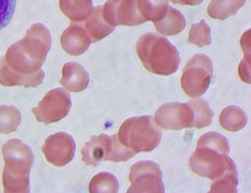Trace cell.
I'll use <instances>...</instances> for the list:
<instances>
[{
	"label": "cell",
	"mask_w": 251,
	"mask_h": 193,
	"mask_svg": "<svg viewBox=\"0 0 251 193\" xmlns=\"http://www.w3.org/2000/svg\"><path fill=\"white\" fill-rule=\"evenodd\" d=\"M89 82L88 73L80 64L75 62L65 63L62 69L60 84L68 90L79 92L84 90Z\"/></svg>",
	"instance_id": "obj_13"
},
{
	"label": "cell",
	"mask_w": 251,
	"mask_h": 193,
	"mask_svg": "<svg viewBox=\"0 0 251 193\" xmlns=\"http://www.w3.org/2000/svg\"><path fill=\"white\" fill-rule=\"evenodd\" d=\"M219 121L224 129L229 132H236L244 127L247 122V118L241 109L231 105L222 110Z\"/></svg>",
	"instance_id": "obj_17"
},
{
	"label": "cell",
	"mask_w": 251,
	"mask_h": 193,
	"mask_svg": "<svg viewBox=\"0 0 251 193\" xmlns=\"http://www.w3.org/2000/svg\"><path fill=\"white\" fill-rule=\"evenodd\" d=\"M135 51L143 67L156 75H171L180 62L176 48L166 38L155 33L142 35L136 43Z\"/></svg>",
	"instance_id": "obj_2"
},
{
	"label": "cell",
	"mask_w": 251,
	"mask_h": 193,
	"mask_svg": "<svg viewBox=\"0 0 251 193\" xmlns=\"http://www.w3.org/2000/svg\"><path fill=\"white\" fill-rule=\"evenodd\" d=\"M246 0H211L207 13L211 18L223 20L236 13Z\"/></svg>",
	"instance_id": "obj_18"
},
{
	"label": "cell",
	"mask_w": 251,
	"mask_h": 193,
	"mask_svg": "<svg viewBox=\"0 0 251 193\" xmlns=\"http://www.w3.org/2000/svg\"><path fill=\"white\" fill-rule=\"evenodd\" d=\"M69 93L62 88L50 91L31 111L36 120L45 125L59 121L68 113L71 107Z\"/></svg>",
	"instance_id": "obj_7"
},
{
	"label": "cell",
	"mask_w": 251,
	"mask_h": 193,
	"mask_svg": "<svg viewBox=\"0 0 251 193\" xmlns=\"http://www.w3.org/2000/svg\"><path fill=\"white\" fill-rule=\"evenodd\" d=\"M117 138L123 146L136 154L154 149L160 141L161 132L151 116H144L125 120Z\"/></svg>",
	"instance_id": "obj_4"
},
{
	"label": "cell",
	"mask_w": 251,
	"mask_h": 193,
	"mask_svg": "<svg viewBox=\"0 0 251 193\" xmlns=\"http://www.w3.org/2000/svg\"><path fill=\"white\" fill-rule=\"evenodd\" d=\"M153 24L159 33L171 36L183 30L186 26V21L180 12L168 5L163 14Z\"/></svg>",
	"instance_id": "obj_15"
},
{
	"label": "cell",
	"mask_w": 251,
	"mask_h": 193,
	"mask_svg": "<svg viewBox=\"0 0 251 193\" xmlns=\"http://www.w3.org/2000/svg\"><path fill=\"white\" fill-rule=\"evenodd\" d=\"M17 0H0V30L6 27L15 11Z\"/></svg>",
	"instance_id": "obj_25"
},
{
	"label": "cell",
	"mask_w": 251,
	"mask_h": 193,
	"mask_svg": "<svg viewBox=\"0 0 251 193\" xmlns=\"http://www.w3.org/2000/svg\"><path fill=\"white\" fill-rule=\"evenodd\" d=\"M174 4L194 6L200 4L203 0H170Z\"/></svg>",
	"instance_id": "obj_27"
},
{
	"label": "cell",
	"mask_w": 251,
	"mask_h": 193,
	"mask_svg": "<svg viewBox=\"0 0 251 193\" xmlns=\"http://www.w3.org/2000/svg\"><path fill=\"white\" fill-rule=\"evenodd\" d=\"M21 120V113L18 109L12 106H0V134L14 132Z\"/></svg>",
	"instance_id": "obj_22"
},
{
	"label": "cell",
	"mask_w": 251,
	"mask_h": 193,
	"mask_svg": "<svg viewBox=\"0 0 251 193\" xmlns=\"http://www.w3.org/2000/svg\"><path fill=\"white\" fill-rule=\"evenodd\" d=\"M83 23V26L92 43L101 40L111 33L115 28V27L110 25L104 18L101 6L93 8L91 13Z\"/></svg>",
	"instance_id": "obj_14"
},
{
	"label": "cell",
	"mask_w": 251,
	"mask_h": 193,
	"mask_svg": "<svg viewBox=\"0 0 251 193\" xmlns=\"http://www.w3.org/2000/svg\"><path fill=\"white\" fill-rule=\"evenodd\" d=\"M4 165L2 186L4 193H28L29 175L34 157L30 148L17 139L9 140L1 149Z\"/></svg>",
	"instance_id": "obj_3"
},
{
	"label": "cell",
	"mask_w": 251,
	"mask_h": 193,
	"mask_svg": "<svg viewBox=\"0 0 251 193\" xmlns=\"http://www.w3.org/2000/svg\"><path fill=\"white\" fill-rule=\"evenodd\" d=\"M193 111L187 103L163 104L154 115L155 123L165 130H179L193 127Z\"/></svg>",
	"instance_id": "obj_8"
},
{
	"label": "cell",
	"mask_w": 251,
	"mask_h": 193,
	"mask_svg": "<svg viewBox=\"0 0 251 193\" xmlns=\"http://www.w3.org/2000/svg\"><path fill=\"white\" fill-rule=\"evenodd\" d=\"M187 103L193 111L194 115L193 127L199 129L210 125L214 113L210 109L206 101L198 99L190 100Z\"/></svg>",
	"instance_id": "obj_20"
},
{
	"label": "cell",
	"mask_w": 251,
	"mask_h": 193,
	"mask_svg": "<svg viewBox=\"0 0 251 193\" xmlns=\"http://www.w3.org/2000/svg\"><path fill=\"white\" fill-rule=\"evenodd\" d=\"M229 151L226 138L215 132H209L198 139L189 166L195 174L213 181L235 165L227 156Z\"/></svg>",
	"instance_id": "obj_1"
},
{
	"label": "cell",
	"mask_w": 251,
	"mask_h": 193,
	"mask_svg": "<svg viewBox=\"0 0 251 193\" xmlns=\"http://www.w3.org/2000/svg\"><path fill=\"white\" fill-rule=\"evenodd\" d=\"M250 58V54L244 55V59L240 62L238 68V73L240 79L248 84L251 83Z\"/></svg>",
	"instance_id": "obj_26"
},
{
	"label": "cell",
	"mask_w": 251,
	"mask_h": 193,
	"mask_svg": "<svg viewBox=\"0 0 251 193\" xmlns=\"http://www.w3.org/2000/svg\"><path fill=\"white\" fill-rule=\"evenodd\" d=\"M102 14L112 26L133 27L145 23L138 10L136 0H107L101 6Z\"/></svg>",
	"instance_id": "obj_9"
},
{
	"label": "cell",
	"mask_w": 251,
	"mask_h": 193,
	"mask_svg": "<svg viewBox=\"0 0 251 193\" xmlns=\"http://www.w3.org/2000/svg\"><path fill=\"white\" fill-rule=\"evenodd\" d=\"M92 43L83 25L73 23L65 29L60 37V44L63 50L72 56L83 54Z\"/></svg>",
	"instance_id": "obj_12"
},
{
	"label": "cell",
	"mask_w": 251,
	"mask_h": 193,
	"mask_svg": "<svg viewBox=\"0 0 251 193\" xmlns=\"http://www.w3.org/2000/svg\"><path fill=\"white\" fill-rule=\"evenodd\" d=\"M59 7L71 23H83L91 13L92 0H59Z\"/></svg>",
	"instance_id": "obj_16"
},
{
	"label": "cell",
	"mask_w": 251,
	"mask_h": 193,
	"mask_svg": "<svg viewBox=\"0 0 251 193\" xmlns=\"http://www.w3.org/2000/svg\"><path fill=\"white\" fill-rule=\"evenodd\" d=\"M119 187L117 180L112 174L101 172L93 177L89 184L90 193H117Z\"/></svg>",
	"instance_id": "obj_21"
},
{
	"label": "cell",
	"mask_w": 251,
	"mask_h": 193,
	"mask_svg": "<svg viewBox=\"0 0 251 193\" xmlns=\"http://www.w3.org/2000/svg\"><path fill=\"white\" fill-rule=\"evenodd\" d=\"M211 29L204 20L192 25L189 31L188 42L198 47H202L211 44Z\"/></svg>",
	"instance_id": "obj_24"
},
{
	"label": "cell",
	"mask_w": 251,
	"mask_h": 193,
	"mask_svg": "<svg viewBox=\"0 0 251 193\" xmlns=\"http://www.w3.org/2000/svg\"><path fill=\"white\" fill-rule=\"evenodd\" d=\"M162 174L159 166L149 161L138 162L130 167L127 193H164Z\"/></svg>",
	"instance_id": "obj_6"
},
{
	"label": "cell",
	"mask_w": 251,
	"mask_h": 193,
	"mask_svg": "<svg viewBox=\"0 0 251 193\" xmlns=\"http://www.w3.org/2000/svg\"><path fill=\"white\" fill-rule=\"evenodd\" d=\"M212 72L210 58L203 54L195 55L182 71L180 84L185 94L193 98L202 95L209 85Z\"/></svg>",
	"instance_id": "obj_5"
},
{
	"label": "cell",
	"mask_w": 251,
	"mask_h": 193,
	"mask_svg": "<svg viewBox=\"0 0 251 193\" xmlns=\"http://www.w3.org/2000/svg\"><path fill=\"white\" fill-rule=\"evenodd\" d=\"M138 10L146 22L159 19L168 6V0H136Z\"/></svg>",
	"instance_id": "obj_19"
},
{
	"label": "cell",
	"mask_w": 251,
	"mask_h": 193,
	"mask_svg": "<svg viewBox=\"0 0 251 193\" xmlns=\"http://www.w3.org/2000/svg\"><path fill=\"white\" fill-rule=\"evenodd\" d=\"M114 135L92 136L81 150V159L86 165L96 166L102 161H113Z\"/></svg>",
	"instance_id": "obj_11"
},
{
	"label": "cell",
	"mask_w": 251,
	"mask_h": 193,
	"mask_svg": "<svg viewBox=\"0 0 251 193\" xmlns=\"http://www.w3.org/2000/svg\"><path fill=\"white\" fill-rule=\"evenodd\" d=\"M237 172L235 165L228 169L221 177L213 181L209 193H237Z\"/></svg>",
	"instance_id": "obj_23"
},
{
	"label": "cell",
	"mask_w": 251,
	"mask_h": 193,
	"mask_svg": "<svg viewBox=\"0 0 251 193\" xmlns=\"http://www.w3.org/2000/svg\"><path fill=\"white\" fill-rule=\"evenodd\" d=\"M75 144L73 138L65 133L49 137L41 150L47 161L56 166H62L73 159Z\"/></svg>",
	"instance_id": "obj_10"
}]
</instances>
